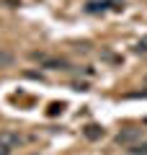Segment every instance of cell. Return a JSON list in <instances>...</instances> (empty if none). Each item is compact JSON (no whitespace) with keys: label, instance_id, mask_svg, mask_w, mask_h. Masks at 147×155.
Instances as JSON below:
<instances>
[{"label":"cell","instance_id":"8992f818","mask_svg":"<svg viewBox=\"0 0 147 155\" xmlns=\"http://www.w3.org/2000/svg\"><path fill=\"white\" fill-rule=\"evenodd\" d=\"M126 150H129V155H147V142H137Z\"/></svg>","mask_w":147,"mask_h":155},{"label":"cell","instance_id":"6da1fadb","mask_svg":"<svg viewBox=\"0 0 147 155\" xmlns=\"http://www.w3.org/2000/svg\"><path fill=\"white\" fill-rule=\"evenodd\" d=\"M26 142L23 140L21 132H16V129H3L0 132V155H11L16 147H21V145Z\"/></svg>","mask_w":147,"mask_h":155},{"label":"cell","instance_id":"30bf717a","mask_svg":"<svg viewBox=\"0 0 147 155\" xmlns=\"http://www.w3.org/2000/svg\"><path fill=\"white\" fill-rule=\"evenodd\" d=\"M28 155H36V153H28Z\"/></svg>","mask_w":147,"mask_h":155},{"label":"cell","instance_id":"5b68a950","mask_svg":"<svg viewBox=\"0 0 147 155\" xmlns=\"http://www.w3.org/2000/svg\"><path fill=\"white\" fill-rule=\"evenodd\" d=\"M11 65H13V54L0 47V67H11Z\"/></svg>","mask_w":147,"mask_h":155},{"label":"cell","instance_id":"52a82bcc","mask_svg":"<svg viewBox=\"0 0 147 155\" xmlns=\"http://www.w3.org/2000/svg\"><path fill=\"white\" fill-rule=\"evenodd\" d=\"M134 49L139 52V54H147V36H142L139 41H137V44H134Z\"/></svg>","mask_w":147,"mask_h":155},{"label":"cell","instance_id":"277c9868","mask_svg":"<svg viewBox=\"0 0 147 155\" xmlns=\"http://www.w3.org/2000/svg\"><path fill=\"white\" fill-rule=\"evenodd\" d=\"M83 134H85V140H101L106 134V129L101 127V124H88V127L83 129Z\"/></svg>","mask_w":147,"mask_h":155},{"label":"cell","instance_id":"9c48e42d","mask_svg":"<svg viewBox=\"0 0 147 155\" xmlns=\"http://www.w3.org/2000/svg\"><path fill=\"white\" fill-rule=\"evenodd\" d=\"M106 3H109L111 8H121V3H124V0H106Z\"/></svg>","mask_w":147,"mask_h":155},{"label":"cell","instance_id":"8fae6325","mask_svg":"<svg viewBox=\"0 0 147 155\" xmlns=\"http://www.w3.org/2000/svg\"><path fill=\"white\" fill-rule=\"evenodd\" d=\"M145 124H147V119H145Z\"/></svg>","mask_w":147,"mask_h":155},{"label":"cell","instance_id":"3957f363","mask_svg":"<svg viewBox=\"0 0 147 155\" xmlns=\"http://www.w3.org/2000/svg\"><path fill=\"white\" fill-rule=\"evenodd\" d=\"M139 137H142V129H124V132L116 134V142L132 147V145H137V140H139Z\"/></svg>","mask_w":147,"mask_h":155},{"label":"cell","instance_id":"ba28073f","mask_svg":"<svg viewBox=\"0 0 147 155\" xmlns=\"http://www.w3.org/2000/svg\"><path fill=\"white\" fill-rule=\"evenodd\" d=\"M60 111H62V104H52V106H49V114H52V116L60 114Z\"/></svg>","mask_w":147,"mask_h":155},{"label":"cell","instance_id":"7a4b0ae2","mask_svg":"<svg viewBox=\"0 0 147 155\" xmlns=\"http://www.w3.org/2000/svg\"><path fill=\"white\" fill-rule=\"evenodd\" d=\"M31 60H36L41 67H49V70H70V65H67L65 60L49 57V54H44V52H31Z\"/></svg>","mask_w":147,"mask_h":155}]
</instances>
